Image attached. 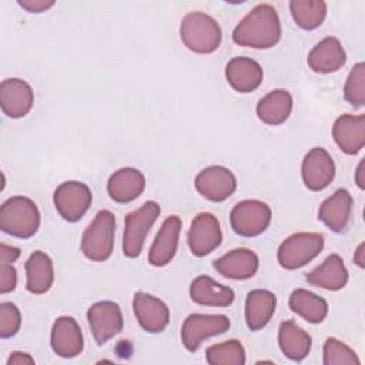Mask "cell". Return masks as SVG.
<instances>
[{"instance_id": "obj_16", "label": "cell", "mask_w": 365, "mask_h": 365, "mask_svg": "<svg viewBox=\"0 0 365 365\" xmlns=\"http://www.w3.org/2000/svg\"><path fill=\"white\" fill-rule=\"evenodd\" d=\"M50 344L53 351L61 358L80 355L84 348V339L78 322L68 315L58 317L51 328Z\"/></svg>"}, {"instance_id": "obj_23", "label": "cell", "mask_w": 365, "mask_h": 365, "mask_svg": "<svg viewBox=\"0 0 365 365\" xmlns=\"http://www.w3.org/2000/svg\"><path fill=\"white\" fill-rule=\"evenodd\" d=\"M352 211V195L346 188L336 190L319 207L318 218L334 232H342L348 227Z\"/></svg>"}, {"instance_id": "obj_1", "label": "cell", "mask_w": 365, "mask_h": 365, "mask_svg": "<svg viewBox=\"0 0 365 365\" xmlns=\"http://www.w3.org/2000/svg\"><path fill=\"white\" fill-rule=\"evenodd\" d=\"M281 38V21L277 10L267 3L255 6L234 29L235 44L251 48H271Z\"/></svg>"}, {"instance_id": "obj_25", "label": "cell", "mask_w": 365, "mask_h": 365, "mask_svg": "<svg viewBox=\"0 0 365 365\" xmlns=\"http://www.w3.org/2000/svg\"><path fill=\"white\" fill-rule=\"evenodd\" d=\"M307 282L327 291H339L348 282V269L338 254H331L314 271L307 274Z\"/></svg>"}, {"instance_id": "obj_22", "label": "cell", "mask_w": 365, "mask_h": 365, "mask_svg": "<svg viewBox=\"0 0 365 365\" xmlns=\"http://www.w3.org/2000/svg\"><path fill=\"white\" fill-rule=\"evenodd\" d=\"M346 61V53L336 37H325L309 51L308 67L319 74L338 71Z\"/></svg>"}, {"instance_id": "obj_6", "label": "cell", "mask_w": 365, "mask_h": 365, "mask_svg": "<svg viewBox=\"0 0 365 365\" xmlns=\"http://www.w3.org/2000/svg\"><path fill=\"white\" fill-rule=\"evenodd\" d=\"M161 212L155 201L144 202L138 210L130 212L124 220L123 252L127 258H137L144 247L145 237Z\"/></svg>"}, {"instance_id": "obj_31", "label": "cell", "mask_w": 365, "mask_h": 365, "mask_svg": "<svg viewBox=\"0 0 365 365\" xmlns=\"http://www.w3.org/2000/svg\"><path fill=\"white\" fill-rule=\"evenodd\" d=\"M289 10L294 21L304 30H314L327 16V3L322 0H292Z\"/></svg>"}, {"instance_id": "obj_40", "label": "cell", "mask_w": 365, "mask_h": 365, "mask_svg": "<svg viewBox=\"0 0 365 365\" xmlns=\"http://www.w3.org/2000/svg\"><path fill=\"white\" fill-rule=\"evenodd\" d=\"M355 181H356V185L364 190L365 188V158H362L356 167V171H355Z\"/></svg>"}, {"instance_id": "obj_33", "label": "cell", "mask_w": 365, "mask_h": 365, "mask_svg": "<svg viewBox=\"0 0 365 365\" xmlns=\"http://www.w3.org/2000/svg\"><path fill=\"white\" fill-rule=\"evenodd\" d=\"M324 365H359L355 351L336 338H328L322 351Z\"/></svg>"}, {"instance_id": "obj_26", "label": "cell", "mask_w": 365, "mask_h": 365, "mask_svg": "<svg viewBox=\"0 0 365 365\" xmlns=\"http://www.w3.org/2000/svg\"><path fill=\"white\" fill-rule=\"evenodd\" d=\"M277 297L268 289H252L245 299V322L251 331L262 329L272 318Z\"/></svg>"}, {"instance_id": "obj_37", "label": "cell", "mask_w": 365, "mask_h": 365, "mask_svg": "<svg viewBox=\"0 0 365 365\" xmlns=\"http://www.w3.org/2000/svg\"><path fill=\"white\" fill-rule=\"evenodd\" d=\"M17 4L30 13H41L54 6L53 0H17Z\"/></svg>"}, {"instance_id": "obj_28", "label": "cell", "mask_w": 365, "mask_h": 365, "mask_svg": "<svg viewBox=\"0 0 365 365\" xmlns=\"http://www.w3.org/2000/svg\"><path fill=\"white\" fill-rule=\"evenodd\" d=\"M278 344L287 358L299 362L308 356L312 339L309 334L294 321H284L278 329Z\"/></svg>"}, {"instance_id": "obj_21", "label": "cell", "mask_w": 365, "mask_h": 365, "mask_svg": "<svg viewBox=\"0 0 365 365\" xmlns=\"http://www.w3.org/2000/svg\"><path fill=\"white\" fill-rule=\"evenodd\" d=\"M225 78L235 91L251 93L261 86L264 71L252 58L234 57L225 66Z\"/></svg>"}, {"instance_id": "obj_8", "label": "cell", "mask_w": 365, "mask_h": 365, "mask_svg": "<svg viewBox=\"0 0 365 365\" xmlns=\"http://www.w3.org/2000/svg\"><path fill=\"white\" fill-rule=\"evenodd\" d=\"M93 201L91 191L81 181H66L60 184L53 195V202L60 217L68 222H76L88 211Z\"/></svg>"}, {"instance_id": "obj_36", "label": "cell", "mask_w": 365, "mask_h": 365, "mask_svg": "<svg viewBox=\"0 0 365 365\" xmlns=\"http://www.w3.org/2000/svg\"><path fill=\"white\" fill-rule=\"evenodd\" d=\"M17 285V272L11 264H0V292L14 291Z\"/></svg>"}, {"instance_id": "obj_24", "label": "cell", "mask_w": 365, "mask_h": 365, "mask_svg": "<svg viewBox=\"0 0 365 365\" xmlns=\"http://www.w3.org/2000/svg\"><path fill=\"white\" fill-rule=\"evenodd\" d=\"M191 299L204 307H230L234 302V291L214 281L208 275L197 277L190 285Z\"/></svg>"}, {"instance_id": "obj_14", "label": "cell", "mask_w": 365, "mask_h": 365, "mask_svg": "<svg viewBox=\"0 0 365 365\" xmlns=\"http://www.w3.org/2000/svg\"><path fill=\"white\" fill-rule=\"evenodd\" d=\"M134 315L140 327L150 334L163 332L170 322V309L160 298L138 291L133 298Z\"/></svg>"}, {"instance_id": "obj_4", "label": "cell", "mask_w": 365, "mask_h": 365, "mask_svg": "<svg viewBox=\"0 0 365 365\" xmlns=\"http://www.w3.org/2000/svg\"><path fill=\"white\" fill-rule=\"evenodd\" d=\"M115 237V215L108 210L97 212L81 237V251L90 261L101 262L111 257Z\"/></svg>"}, {"instance_id": "obj_7", "label": "cell", "mask_w": 365, "mask_h": 365, "mask_svg": "<svg viewBox=\"0 0 365 365\" xmlns=\"http://www.w3.org/2000/svg\"><path fill=\"white\" fill-rule=\"evenodd\" d=\"M271 208L259 200H244L234 205L230 212V224L235 234L241 237H257L262 234L271 222Z\"/></svg>"}, {"instance_id": "obj_12", "label": "cell", "mask_w": 365, "mask_h": 365, "mask_svg": "<svg viewBox=\"0 0 365 365\" xmlns=\"http://www.w3.org/2000/svg\"><path fill=\"white\" fill-rule=\"evenodd\" d=\"M301 175L308 190L322 191L335 177V163L325 148L314 147L302 160Z\"/></svg>"}, {"instance_id": "obj_34", "label": "cell", "mask_w": 365, "mask_h": 365, "mask_svg": "<svg viewBox=\"0 0 365 365\" xmlns=\"http://www.w3.org/2000/svg\"><path fill=\"white\" fill-rule=\"evenodd\" d=\"M344 97L354 107L365 104V64L362 61L356 63L349 71L344 87Z\"/></svg>"}, {"instance_id": "obj_32", "label": "cell", "mask_w": 365, "mask_h": 365, "mask_svg": "<svg viewBox=\"0 0 365 365\" xmlns=\"http://www.w3.org/2000/svg\"><path fill=\"white\" fill-rule=\"evenodd\" d=\"M207 362L210 365H244L245 349L237 339L211 345L207 349Z\"/></svg>"}, {"instance_id": "obj_19", "label": "cell", "mask_w": 365, "mask_h": 365, "mask_svg": "<svg viewBox=\"0 0 365 365\" xmlns=\"http://www.w3.org/2000/svg\"><path fill=\"white\" fill-rule=\"evenodd\" d=\"M332 137L345 154L359 153L365 145V115L344 114L338 117L332 127Z\"/></svg>"}, {"instance_id": "obj_41", "label": "cell", "mask_w": 365, "mask_h": 365, "mask_svg": "<svg viewBox=\"0 0 365 365\" xmlns=\"http://www.w3.org/2000/svg\"><path fill=\"white\" fill-rule=\"evenodd\" d=\"M364 248H365V244L361 242V244L358 245L355 254H354V261H355V264H356L359 268H365V251H364Z\"/></svg>"}, {"instance_id": "obj_27", "label": "cell", "mask_w": 365, "mask_h": 365, "mask_svg": "<svg viewBox=\"0 0 365 365\" xmlns=\"http://www.w3.org/2000/svg\"><path fill=\"white\" fill-rule=\"evenodd\" d=\"M26 288L34 295L46 294L54 282V267L44 251H34L26 262Z\"/></svg>"}, {"instance_id": "obj_20", "label": "cell", "mask_w": 365, "mask_h": 365, "mask_svg": "<svg viewBox=\"0 0 365 365\" xmlns=\"http://www.w3.org/2000/svg\"><path fill=\"white\" fill-rule=\"evenodd\" d=\"M145 188L144 174L133 167H124L111 174L107 182V191L113 201L127 204L137 200Z\"/></svg>"}, {"instance_id": "obj_3", "label": "cell", "mask_w": 365, "mask_h": 365, "mask_svg": "<svg viewBox=\"0 0 365 365\" xmlns=\"http://www.w3.org/2000/svg\"><path fill=\"white\" fill-rule=\"evenodd\" d=\"M40 227V211L33 200L14 195L6 200L0 208V228L16 238H30Z\"/></svg>"}, {"instance_id": "obj_2", "label": "cell", "mask_w": 365, "mask_h": 365, "mask_svg": "<svg viewBox=\"0 0 365 365\" xmlns=\"http://www.w3.org/2000/svg\"><path fill=\"white\" fill-rule=\"evenodd\" d=\"M180 37L188 50L210 54L220 47L222 34L215 19L202 11H191L181 20Z\"/></svg>"}, {"instance_id": "obj_38", "label": "cell", "mask_w": 365, "mask_h": 365, "mask_svg": "<svg viewBox=\"0 0 365 365\" xmlns=\"http://www.w3.org/2000/svg\"><path fill=\"white\" fill-rule=\"evenodd\" d=\"M20 257V250L7 245L4 242L0 244V264H13Z\"/></svg>"}, {"instance_id": "obj_30", "label": "cell", "mask_w": 365, "mask_h": 365, "mask_svg": "<svg viewBox=\"0 0 365 365\" xmlns=\"http://www.w3.org/2000/svg\"><path fill=\"white\" fill-rule=\"evenodd\" d=\"M289 308L309 324H321L328 315V302L304 288L294 289L289 295Z\"/></svg>"}, {"instance_id": "obj_10", "label": "cell", "mask_w": 365, "mask_h": 365, "mask_svg": "<svg viewBox=\"0 0 365 365\" xmlns=\"http://www.w3.org/2000/svg\"><path fill=\"white\" fill-rule=\"evenodd\" d=\"M87 319L93 338L98 345L114 338L124 325L121 308L114 301H98L93 304L87 311Z\"/></svg>"}, {"instance_id": "obj_9", "label": "cell", "mask_w": 365, "mask_h": 365, "mask_svg": "<svg viewBox=\"0 0 365 365\" xmlns=\"http://www.w3.org/2000/svg\"><path fill=\"white\" fill-rule=\"evenodd\" d=\"M230 325L228 317L221 314H191L181 327V341L190 352H195L204 339L227 332Z\"/></svg>"}, {"instance_id": "obj_39", "label": "cell", "mask_w": 365, "mask_h": 365, "mask_svg": "<svg viewBox=\"0 0 365 365\" xmlns=\"http://www.w3.org/2000/svg\"><path fill=\"white\" fill-rule=\"evenodd\" d=\"M31 364H34V358L30 354L21 352V351L11 352V355L7 359V365H31Z\"/></svg>"}, {"instance_id": "obj_5", "label": "cell", "mask_w": 365, "mask_h": 365, "mask_svg": "<svg viewBox=\"0 0 365 365\" xmlns=\"http://www.w3.org/2000/svg\"><path fill=\"white\" fill-rule=\"evenodd\" d=\"M324 248L319 232H295L285 238L277 252L278 262L285 269H298L311 262Z\"/></svg>"}, {"instance_id": "obj_18", "label": "cell", "mask_w": 365, "mask_h": 365, "mask_svg": "<svg viewBox=\"0 0 365 365\" xmlns=\"http://www.w3.org/2000/svg\"><path fill=\"white\" fill-rule=\"evenodd\" d=\"M258 255L248 248H235L214 261L215 271L224 278L244 281L252 278L258 271Z\"/></svg>"}, {"instance_id": "obj_15", "label": "cell", "mask_w": 365, "mask_h": 365, "mask_svg": "<svg viewBox=\"0 0 365 365\" xmlns=\"http://www.w3.org/2000/svg\"><path fill=\"white\" fill-rule=\"evenodd\" d=\"M34 93L31 86L21 78H6L0 84V107L10 118L29 114L33 107Z\"/></svg>"}, {"instance_id": "obj_35", "label": "cell", "mask_w": 365, "mask_h": 365, "mask_svg": "<svg viewBox=\"0 0 365 365\" xmlns=\"http://www.w3.org/2000/svg\"><path fill=\"white\" fill-rule=\"evenodd\" d=\"M21 325V314L16 304L4 301L0 304V336L3 339L14 336Z\"/></svg>"}, {"instance_id": "obj_29", "label": "cell", "mask_w": 365, "mask_h": 365, "mask_svg": "<svg viewBox=\"0 0 365 365\" xmlns=\"http://www.w3.org/2000/svg\"><path fill=\"white\" fill-rule=\"evenodd\" d=\"M258 118L268 125L285 123L292 111V96L284 88H277L264 96L257 104Z\"/></svg>"}, {"instance_id": "obj_13", "label": "cell", "mask_w": 365, "mask_h": 365, "mask_svg": "<svg viewBox=\"0 0 365 365\" xmlns=\"http://www.w3.org/2000/svg\"><path fill=\"white\" fill-rule=\"evenodd\" d=\"M222 241L220 221L211 212H200L194 217L188 230V247L195 257H205Z\"/></svg>"}, {"instance_id": "obj_11", "label": "cell", "mask_w": 365, "mask_h": 365, "mask_svg": "<svg viewBox=\"0 0 365 365\" xmlns=\"http://www.w3.org/2000/svg\"><path fill=\"white\" fill-rule=\"evenodd\" d=\"M194 185L205 200L221 202L235 192L237 178L227 167L211 165L197 174Z\"/></svg>"}, {"instance_id": "obj_17", "label": "cell", "mask_w": 365, "mask_h": 365, "mask_svg": "<svg viewBox=\"0 0 365 365\" xmlns=\"http://www.w3.org/2000/svg\"><path fill=\"white\" fill-rule=\"evenodd\" d=\"M181 232V220L178 215H170L158 230L150 251L148 262L154 267H164L174 258Z\"/></svg>"}]
</instances>
